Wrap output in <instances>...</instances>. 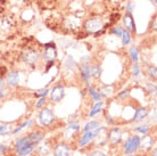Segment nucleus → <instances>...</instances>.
Segmentation results:
<instances>
[{
	"instance_id": "obj_1",
	"label": "nucleus",
	"mask_w": 157,
	"mask_h": 156,
	"mask_svg": "<svg viewBox=\"0 0 157 156\" xmlns=\"http://www.w3.org/2000/svg\"><path fill=\"white\" fill-rule=\"evenodd\" d=\"M36 144H33L32 141H30V139L26 136L17 138L14 144L15 154L18 156H29L36 150Z\"/></svg>"
},
{
	"instance_id": "obj_2",
	"label": "nucleus",
	"mask_w": 157,
	"mask_h": 156,
	"mask_svg": "<svg viewBox=\"0 0 157 156\" xmlns=\"http://www.w3.org/2000/svg\"><path fill=\"white\" fill-rule=\"evenodd\" d=\"M105 29V23L100 16H92L90 18L84 22L83 24V30L88 34H100Z\"/></svg>"
},
{
	"instance_id": "obj_3",
	"label": "nucleus",
	"mask_w": 157,
	"mask_h": 156,
	"mask_svg": "<svg viewBox=\"0 0 157 156\" xmlns=\"http://www.w3.org/2000/svg\"><path fill=\"white\" fill-rule=\"evenodd\" d=\"M58 57V51L56 43L54 42H48L43 45V50L41 53V58L46 64L48 63H55L56 59Z\"/></svg>"
},
{
	"instance_id": "obj_4",
	"label": "nucleus",
	"mask_w": 157,
	"mask_h": 156,
	"mask_svg": "<svg viewBox=\"0 0 157 156\" xmlns=\"http://www.w3.org/2000/svg\"><path fill=\"white\" fill-rule=\"evenodd\" d=\"M56 120V116L54 112L51 111V108L49 107H41L40 109L39 114H38V122H39V124L41 127H44V128H47V127H50Z\"/></svg>"
},
{
	"instance_id": "obj_5",
	"label": "nucleus",
	"mask_w": 157,
	"mask_h": 156,
	"mask_svg": "<svg viewBox=\"0 0 157 156\" xmlns=\"http://www.w3.org/2000/svg\"><path fill=\"white\" fill-rule=\"evenodd\" d=\"M40 56H41V54L39 53V50H36V48L29 47V48H25V49L22 51L21 58H22V60H23L26 65L33 66V65H36V63L39 62Z\"/></svg>"
},
{
	"instance_id": "obj_6",
	"label": "nucleus",
	"mask_w": 157,
	"mask_h": 156,
	"mask_svg": "<svg viewBox=\"0 0 157 156\" xmlns=\"http://www.w3.org/2000/svg\"><path fill=\"white\" fill-rule=\"evenodd\" d=\"M105 129V127H99L98 129L96 130V131H84L83 132L82 136H80L78 138V146L80 148H83V147H86V145H89L91 141H94V137L97 136L101 130Z\"/></svg>"
},
{
	"instance_id": "obj_7",
	"label": "nucleus",
	"mask_w": 157,
	"mask_h": 156,
	"mask_svg": "<svg viewBox=\"0 0 157 156\" xmlns=\"http://www.w3.org/2000/svg\"><path fill=\"white\" fill-rule=\"evenodd\" d=\"M139 145H140V137L138 135H133L128 138V140L124 144L123 150L125 154H134L139 150Z\"/></svg>"
},
{
	"instance_id": "obj_8",
	"label": "nucleus",
	"mask_w": 157,
	"mask_h": 156,
	"mask_svg": "<svg viewBox=\"0 0 157 156\" xmlns=\"http://www.w3.org/2000/svg\"><path fill=\"white\" fill-rule=\"evenodd\" d=\"M65 97V88L62 84H56L49 90V98L51 103H60Z\"/></svg>"
},
{
	"instance_id": "obj_9",
	"label": "nucleus",
	"mask_w": 157,
	"mask_h": 156,
	"mask_svg": "<svg viewBox=\"0 0 157 156\" xmlns=\"http://www.w3.org/2000/svg\"><path fill=\"white\" fill-rule=\"evenodd\" d=\"M122 139H123V133L120 128H112L107 132V140H109L112 145L121 144Z\"/></svg>"
},
{
	"instance_id": "obj_10",
	"label": "nucleus",
	"mask_w": 157,
	"mask_h": 156,
	"mask_svg": "<svg viewBox=\"0 0 157 156\" xmlns=\"http://www.w3.org/2000/svg\"><path fill=\"white\" fill-rule=\"evenodd\" d=\"M122 22H123V29L128 30L131 34L136 33L137 27H136V22H134V18L132 14L125 13V15L123 16V18H122Z\"/></svg>"
},
{
	"instance_id": "obj_11",
	"label": "nucleus",
	"mask_w": 157,
	"mask_h": 156,
	"mask_svg": "<svg viewBox=\"0 0 157 156\" xmlns=\"http://www.w3.org/2000/svg\"><path fill=\"white\" fill-rule=\"evenodd\" d=\"M154 138L150 135H144L142 138H140V145H139V150L141 153H147L148 150L153 148L154 146Z\"/></svg>"
},
{
	"instance_id": "obj_12",
	"label": "nucleus",
	"mask_w": 157,
	"mask_h": 156,
	"mask_svg": "<svg viewBox=\"0 0 157 156\" xmlns=\"http://www.w3.org/2000/svg\"><path fill=\"white\" fill-rule=\"evenodd\" d=\"M80 75L86 86H89V80L91 78V71H90V64L89 63H82V65L80 66Z\"/></svg>"
},
{
	"instance_id": "obj_13",
	"label": "nucleus",
	"mask_w": 157,
	"mask_h": 156,
	"mask_svg": "<svg viewBox=\"0 0 157 156\" xmlns=\"http://www.w3.org/2000/svg\"><path fill=\"white\" fill-rule=\"evenodd\" d=\"M54 156H71V148L65 142L57 144L54 148Z\"/></svg>"
},
{
	"instance_id": "obj_14",
	"label": "nucleus",
	"mask_w": 157,
	"mask_h": 156,
	"mask_svg": "<svg viewBox=\"0 0 157 156\" xmlns=\"http://www.w3.org/2000/svg\"><path fill=\"white\" fill-rule=\"evenodd\" d=\"M6 83L9 87H17L20 84V72L18 71H10L6 75Z\"/></svg>"
},
{
	"instance_id": "obj_15",
	"label": "nucleus",
	"mask_w": 157,
	"mask_h": 156,
	"mask_svg": "<svg viewBox=\"0 0 157 156\" xmlns=\"http://www.w3.org/2000/svg\"><path fill=\"white\" fill-rule=\"evenodd\" d=\"M148 114H149V109L147 107H138L134 112L132 121L136 122V123H139V122L144 121L146 117L148 116Z\"/></svg>"
},
{
	"instance_id": "obj_16",
	"label": "nucleus",
	"mask_w": 157,
	"mask_h": 156,
	"mask_svg": "<svg viewBox=\"0 0 157 156\" xmlns=\"http://www.w3.org/2000/svg\"><path fill=\"white\" fill-rule=\"evenodd\" d=\"M26 137H28L29 139H30V141H32L33 144L38 145L39 142H41L44 139V132L40 131V130H36V131H32V132L28 133Z\"/></svg>"
},
{
	"instance_id": "obj_17",
	"label": "nucleus",
	"mask_w": 157,
	"mask_h": 156,
	"mask_svg": "<svg viewBox=\"0 0 157 156\" xmlns=\"http://www.w3.org/2000/svg\"><path fill=\"white\" fill-rule=\"evenodd\" d=\"M102 107H104V102L102 100H99V102H96V104L94 105V107L90 109L89 112V116L94 117L96 116L97 114H99L102 111Z\"/></svg>"
},
{
	"instance_id": "obj_18",
	"label": "nucleus",
	"mask_w": 157,
	"mask_h": 156,
	"mask_svg": "<svg viewBox=\"0 0 157 156\" xmlns=\"http://www.w3.org/2000/svg\"><path fill=\"white\" fill-rule=\"evenodd\" d=\"M88 94L90 95L91 99L94 100V102H99V100H101V96L99 94V91L94 87L92 86H88Z\"/></svg>"
},
{
	"instance_id": "obj_19",
	"label": "nucleus",
	"mask_w": 157,
	"mask_h": 156,
	"mask_svg": "<svg viewBox=\"0 0 157 156\" xmlns=\"http://www.w3.org/2000/svg\"><path fill=\"white\" fill-rule=\"evenodd\" d=\"M33 125V120H31V119H28V120H25V121H23V123L21 125H18V127H16V128H14L13 129V135H16V133L21 132L23 129H25V128H29V127H32Z\"/></svg>"
},
{
	"instance_id": "obj_20",
	"label": "nucleus",
	"mask_w": 157,
	"mask_h": 156,
	"mask_svg": "<svg viewBox=\"0 0 157 156\" xmlns=\"http://www.w3.org/2000/svg\"><path fill=\"white\" fill-rule=\"evenodd\" d=\"M132 40V34L130 33L128 30L123 29V33L121 35V41H122V46H129L130 42Z\"/></svg>"
},
{
	"instance_id": "obj_21",
	"label": "nucleus",
	"mask_w": 157,
	"mask_h": 156,
	"mask_svg": "<svg viewBox=\"0 0 157 156\" xmlns=\"http://www.w3.org/2000/svg\"><path fill=\"white\" fill-rule=\"evenodd\" d=\"M90 71H91V78L94 79H99L101 76V66L99 64H94V65H91L90 66Z\"/></svg>"
},
{
	"instance_id": "obj_22",
	"label": "nucleus",
	"mask_w": 157,
	"mask_h": 156,
	"mask_svg": "<svg viewBox=\"0 0 157 156\" xmlns=\"http://www.w3.org/2000/svg\"><path fill=\"white\" fill-rule=\"evenodd\" d=\"M129 55H130V58H131L132 63H138V62H139V55H140V53H139V48H138V47L133 46V47L130 48Z\"/></svg>"
},
{
	"instance_id": "obj_23",
	"label": "nucleus",
	"mask_w": 157,
	"mask_h": 156,
	"mask_svg": "<svg viewBox=\"0 0 157 156\" xmlns=\"http://www.w3.org/2000/svg\"><path fill=\"white\" fill-rule=\"evenodd\" d=\"M99 127H100V123H99V121L91 120V121H89L86 125H84L83 130H84V131H94V132L96 130L98 129Z\"/></svg>"
},
{
	"instance_id": "obj_24",
	"label": "nucleus",
	"mask_w": 157,
	"mask_h": 156,
	"mask_svg": "<svg viewBox=\"0 0 157 156\" xmlns=\"http://www.w3.org/2000/svg\"><path fill=\"white\" fill-rule=\"evenodd\" d=\"M13 129L14 128L10 124H6V123L0 122V136H7L9 133H12Z\"/></svg>"
},
{
	"instance_id": "obj_25",
	"label": "nucleus",
	"mask_w": 157,
	"mask_h": 156,
	"mask_svg": "<svg viewBox=\"0 0 157 156\" xmlns=\"http://www.w3.org/2000/svg\"><path fill=\"white\" fill-rule=\"evenodd\" d=\"M147 75L149 76L150 79H153V80H156L157 78V67L155 65H149V66L147 67Z\"/></svg>"
},
{
	"instance_id": "obj_26",
	"label": "nucleus",
	"mask_w": 157,
	"mask_h": 156,
	"mask_svg": "<svg viewBox=\"0 0 157 156\" xmlns=\"http://www.w3.org/2000/svg\"><path fill=\"white\" fill-rule=\"evenodd\" d=\"M133 130L134 132L141 133V135H147L150 131V127L148 124H142V125H139V127H136Z\"/></svg>"
},
{
	"instance_id": "obj_27",
	"label": "nucleus",
	"mask_w": 157,
	"mask_h": 156,
	"mask_svg": "<svg viewBox=\"0 0 157 156\" xmlns=\"http://www.w3.org/2000/svg\"><path fill=\"white\" fill-rule=\"evenodd\" d=\"M110 33L113 35H115V37H117V38H121L122 33H123V26H121V25H115L114 27H112Z\"/></svg>"
},
{
	"instance_id": "obj_28",
	"label": "nucleus",
	"mask_w": 157,
	"mask_h": 156,
	"mask_svg": "<svg viewBox=\"0 0 157 156\" xmlns=\"http://www.w3.org/2000/svg\"><path fill=\"white\" fill-rule=\"evenodd\" d=\"M134 9H136V2H134L133 0H129V1L126 2V6H125V13L133 14Z\"/></svg>"
},
{
	"instance_id": "obj_29",
	"label": "nucleus",
	"mask_w": 157,
	"mask_h": 156,
	"mask_svg": "<svg viewBox=\"0 0 157 156\" xmlns=\"http://www.w3.org/2000/svg\"><path fill=\"white\" fill-rule=\"evenodd\" d=\"M146 88H147V91H149L151 95H156V83L155 82H147L146 83Z\"/></svg>"
},
{
	"instance_id": "obj_30",
	"label": "nucleus",
	"mask_w": 157,
	"mask_h": 156,
	"mask_svg": "<svg viewBox=\"0 0 157 156\" xmlns=\"http://www.w3.org/2000/svg\"><path fill=\"white\" fill-rule=\"evenodd\" d=\"M130 96V89H124L122 90L121 92L117 94V98L120 100H126V98H129Z\"/></svg>"
},
{
	"instance_id": "obj_31",
	"label": "nucleus",
	"mask_w": 157,
	"mask_h": 156,
	"mask_svg": "<svg viewBox=\"0 0 157 156\" xmlns=\"http://www.w3.org/2000/svg\"><path fill=\"white\" fill-rule=\"evenodd\" d=\"M48 94H49V89H48V88H44V89H41V90H39L38 92H36V94H34V97H36V98L47 97Z\"/></svg>"
},
{
	"instance_id": "obj_32",
	"label": "nucleus",
	"mask_w": 157,
	"mask_h": 156,
	"mask_svg": "<svg viewBox=\"0 0 157 156\" xmlns=\"http://www.w3.org/2000/svg\"><path fill=\"white\" fill-rule=\"evenodd\" d=\"M132 74L134 78H138L140 75V65L139 63H133V70H132Z\"/></svg>"
},
{
	"instance_id": "obj_33",
	"label": "nucleus",
	"mask_w": 157,
	"mask_h": 156,
	"mask_svg": "<svg viewBox=\"0 0 157 156\" xmlns=\"http://www.w3.org/2000/svg\"><path fill=\"white\" fill-rule=\"evenodd\" d=\"M47 103V99H46V97H41L38 99V102L36 103V108H41V107H43L44 106V104Z\"/></svg>"
},
{
	"instance_id": "obj_34",
	"label": "nucleus",
	"mask_w": 157,
	"mask_h": 156,
	"mask_svg": "<svg viewBox=\"0 0 157 156\" xmlns=\"http://www.w3.org/2000/svg\"><path fill=\"white\" fill-rule=\"evenodd\" d=\"M89 156H107V154L106 153H104L102 150L96 149V150H92V152L89 154Z\"/></svg>"
},
{
	"instance_id": "obj_35",
	"label": "nucleus",
	"mask_w": 157,
	"mask_h": 156,
	"mask_svg": "<svg viewBox=\"0 0 157 156\" xmlns=\"http://www.w3.org/2000/svg\"><path fill=\"white\" fill-rule=\"evenodd\" d=\"M8 150V146L5 144H0V156H5Z\"/></svg>"
},
{
	"instance_id": "obj_36",
	"label": "nucleus",
	"mask_w": 157,
	"mask_h": 156,
	"mask_svg": "<svg viewBox=\"0 0 157 156\" xmlns=\"http://www.w3.org/2000/svg\"><path fill=\"white\" fill-rule=\"evenodd\" d=\"M67 129L72 130V131H78L81 128H80V125H78V123H70V125L67 127Z\"/></svg>"
},
{
	"instance_id": "obj_37",
	"label": "nucleus",
	"mask_w": 157,
	"mask_h": 156,
	"mask_svg": "<svg viewBox=\"0 0 157 156\" xmlns=\"http://www.w3.org/2000/svg\"><path fill=\"white\" fill-rule=\"evenodd\" d=\"M150 30H153V31H156V15L154 16L153 18H151V21H150Z\"/></svg>"
},
{
	"instance_id": "obj_38",
	"label": "nucleus",
	"mask_w": 157,
	"mask_h": 156,
	"mask_svg": "<svg viewBox=\"0 0 157 156\" xmlns=\"http://www.w3.org/2000/svg\"><path fill=\"white\" fill-rule=\"evenodd\" d=\"M12 2L13 4L20 5V4H24V2H26V0H12Z\"/></svg>"
},
{
	"instance_id": "obj_39",
	"label": "nucleus",
	"mask_w": 157,
	"mask_h": 156,
	"mask_svg": "<svg viewBox=\"0 0 157 156\" xmlns=\"http://www.w3.org/2000/svg\"><path fill=\"white\" fill-rule=\"evenodd\" d=\"M106 121H107V123L108 124H114V120H112V117L110 116H106Z\"/></svg>"
},
{
	"instance_id": "obj_40",
	"label": "nucleus",
	"mask_w": 157,
	"mask_h": 156,
	"mask_svg": "<svg viewBox=\"0 0 157 156\" xmlns=\"http://www.w3.org/2000/svg\"><path fill=\"white\" fill-rule=\"evenodd\" d=\"M151 156H157V148L156 147H154V148H151V154H150Z\"/></svg>"
},
{
	"instance_id": "obj_41",
	"label": "nucleus",
	"mask_w": 157,
	"mask_h": 156,
	"mask_svg": "<svg viewBox=\"0 0 157 156\" xmlns=\"http://www.w3.org/2000/svg\"><path fill=\"white\" fill-rule=\"evenodd\" d=\"M4 87H5V81H4V79L0 78V89H4Z\"/></svg>"
},
{
	"instance_id": "obj_42",
	"label": "nucleus",
	"mask_w": 157,
	"mask_h": 156,
	"mask_svg": "<svg viewBox=\"0 0 157 156\" xmlns=\"http://www.w3.org/2000/svg\"><path fill=\"white\" fill-rule=\"evenodd\" d=\"M4 95H5V92H4V89H0V100L2 99V97H4Z\"/></svg>"
},
{
	"instance_id": "obj_43",
	"label": "nucleus",
	"mask_w": 157,
	"mask_h": 156,
	"mask_svg": "<svg viewBox=\"0 0 157 156\" xmlns=\"http://www.w3.org/2000/svg\"><path fill=\"white\" fill-rule=\"evenodd\" d=\"M110 2H114V4H116V2H120L121 0H109Z\"/></svg>"
},
{
	"instance_id": "obj_44",
	"label": "nucleus",
	"mask_w": 157,
	"mask_h": 156,
	"mask_svg": "<svg viewBox=\"0 0 157 156\" xmlns=\"http://www.w3.org/2000/svg\"><path fill=\"white\" fill-rule=\"evenodd\" d=\"M150 1H151V2H153V4L155 5V6H156V4H157V0H150Z\"/></svg>"
},
{
	"instance_id": "obj_45",
	"label": "nucleus",
	"mask_w": 157,
	"mask_h": 156,
	"mask_svg": "<svg viewBox=\"0 0 157 156\" xmlns=\"http://www.w3.org/2000/svg\"><path fill=\"white\" fill-rule=\"evenodd\" d=\"M124 156H134V155H132V154H126V155H124Z\"/></svg>"
}]
</instances>
